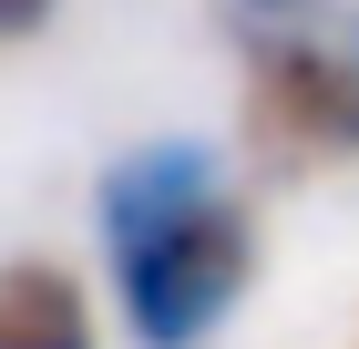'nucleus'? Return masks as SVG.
<instances>
[{"instance_id": "nucleus-1", "label": "nucleus", "mask_w": 359, "mask_h": 349, "mask_svg": "<svg viewBox=\"0 0 359 349\" xmlns=\"http://www.w3.org/2000/svg\"><path fill=\"white\" fill-rule=\"evenodd\" d=\"M93 237L134 349H205L257 277V216L236 206L216 144L195 134L113 154L93 185Z\"/></svg>"}, {"instance_id": "nucleus-2", "label": "nucleus", "mask_w": 359, "mask_h": 349, "mask_svg": "<svg viewBox=\"0 0 359 349\" xmlns=\"http://www.w3.org/2000/svg\"><path fill=\"white\" fill-rule=\"evenodd\" d=\"M257 62V134L287 154H359V52H329L318 31L267 41Z\"/></svg>"}, {"instance_id": "nucleus-3", "label": "nucleus", "mask_w": 359, "mask_h": 349, "mask_svg": "<svg viewBox=\"0 0 359 349\" xmlns=\"http://www.w3.org/2000/svg\"><path fill=\"white\" fill-rule=\"evenodd\" d=\"M0 349H103L83 277L52 257H11L0 268Z\"/></svg>"}, {"instance_id": "nucleus-4", "label": "nucleus", "mask_w": 359, "mask_h": 349, "mask_svg": "<svg viewBox=\"0 0 359 349\" xmlns=\"http://www.w3.org/2000/svg\"><path fill=\"white\" fill-rule=\"evenodd\" d=\"M226 31H236L247 52H267V41H298V31H318V0H226Z\"/></svg>"}, {"instance_id": "nucleus-5", "label": "nucleus", "mask_w": 359, "mask_h": 349, "mask_svg": "<svg viewBox=\"0 0 359 349\" xmlns=\"http://www.w3.org/2000/svg\"><path fill=\"white\" fill-rule=\"evenodd\" d=\"M52 11H62V0H0V41H31Z\"/></svg>"}, {"instance_id": "nucleus-6", "label": "nucleus", "mask_w": 359, "mask_h": 349, "mask_svg": "<svg viewBox=\"0 0 359 349\" xmlns=\"http://www.w3.org/2000/svg\"><path fill=\"white\" fill-rule=\"evenodd\" d=\"M349 52H359V41H349Z\"/></svg>"}]
</instances>
